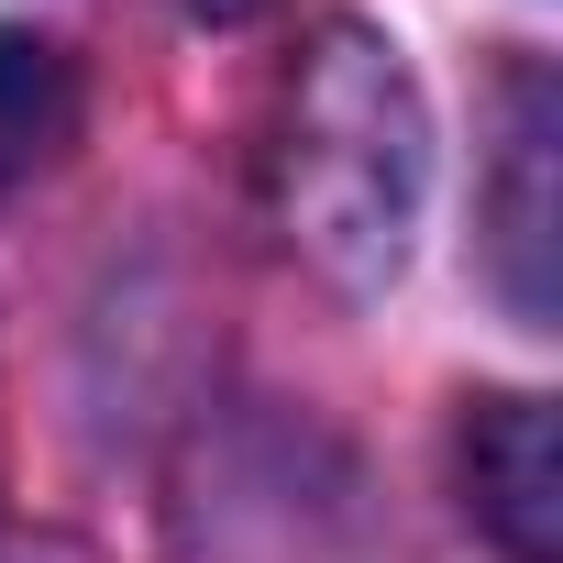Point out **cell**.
<instances>
[{
    "mask_svg": "<svg viewBox=\"0 0 563 563\" xmlns=\"http://www.w3.org/2000/svg\"><path fill=\"white\" fill-rule=\"evenodd\" d=\"M265 188H276L288 243L332 288L376 299V288L409 276L420 199H431V111H420V78L398 67L387 34L332 23L299 56L276 144H265Z\"/></svg>",
    "mask_w": 563,
    "mask_h": 563,
    "instance_id": "6da1fadb",
    "label": "cell"
},
{
    "mask_svg": "<svg viewBox=\"0 0 563 563\" xmlns=\"http://www.w3.org/2000/svg\"><path fill=\"white\" fill-rule=\"evenodd\" d=\"M464 508L508 563H563V453L541 398H475L464 409Z\"/></svg>",
    "mask_w": 563,
    "mask_h": 563,
    "instance_id": "7a4b0ae2",
    "label": "cell"
},
{
    "mask_svg": "<svg viewBox=\"0 0 563 563\" xmlns=\"http://www.w3.org/2000/svg\"><path fill=\"white\" fill-rule=\"evenodd\" d=\"M497 265H508V299L519 321L552 310V89L541 67L508 78V188H497Z\"/></svg>",
    "mask_w": 563,
    "mask_h": 563,
    "instance_id": "3957f363",
    "label": "cell"
},
{
    "mask_svg": "<svg viewBox=\"0 0 563 563\" xmlns=\"http://www.w3.org/2000/svg\"><path fill=\"white\" fill-rule=\"evenodd\" d=\"M67 144H78V67H67V45L0 23V199L23 177H45Z\"/></svg>",
    "mask_w": 563,
    "mask_h": 563,
    "instance_id": "277c9868",
    "label": "cell"
},
{
    "mask_svg": "<svg viewBox=\"0 0 563 563\" xmlns=\"http://www.w3.org/2000/svg\"><path fill=\"white\" fill-rule=\"evenodd\" d=\"M199 12H210V23H243V12H254V0H199Z\"/></svg>",
    "mask_w": 563,
    "mask_h": 563,
    "instance_id": "5b68a950",
    "label": "cell"
}]
</instances>
